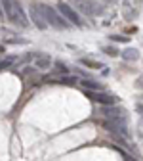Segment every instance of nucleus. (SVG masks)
Instances as JSON below:
<instances>
[{
	"instance_id": "obj_2",
	"label": "nucleus",
	"mask_w": 143,
	"mask_h": 161,
	"mask_svg": "<svg viewBox=\"0 0 143 161\" xmlns=\"http://www.w3.org/2000/svg\"><path fill=\"white\" fill-rule=\"evenodd\" d=\"M38 6H40V12H42L46 23L52 25L54 29H69L71 27V23L57 12V8H52L50 4H38Z\"/></svg>"
},
{
	"instance_id": "obj_10",
	"label": "nucleus",
	"mask_w": 143,
	"mask_h": 161,
	"mask_svg": "<svg viewBox=\"0 0 143 161\" xmlns=\"http://www.w3.org/2000/svg\"><path fill=\"white\" fill-rule=\"evenodd\" d=\"M48 83H54V85H67V86H73L78 83V77H71V75H65V77H48L46 79Z\"/></svg>"
},
{
	"instance_id": "obj_21",
	"label": "nucleus",
	"mask_w": 143,
	"mask_h": 161,
	"mask_svg": "<svg viewBox=\"0 0 143 161\" xmlns=\"http://www.w3.org/2000/svg\"><path fill=\"white\" fill-rule=\"evenodd\" d=\"M4 17V10H2V2H0V19Z\"/></svg>"
},
{
	"instance_id": "obj_20",
	"label": "nucleus",
	"mask_w": 143,
	"mask_h": 161,
	"mask_svg": "<svg viewBox=\"0 0 143 161\" xmlns=\"http://www.w3.org/2000/svg\"><path fill=\"white\" fill-rule=\"evenodd\" d=\"M101 2H105V4H116L118 0H101Z\"/></svg>"
},
{
	"instance_id": "obj_17",
	"label": "nucleus",
	"mask_w": 143,
	"mask_h": 161,
	"mask_svg": "<svg viewBox=\"0 0 143 161\" xmlns=\"http://www.w3.org/2000/svg\"><path fill=\"white\" fill-rule=\"evenodd\" d=\"M15 59H17V58H6V59H2V62H0V71H2V69H8V67L15 62Z\"/></svg>"
},
{
	"instance_id": "obj_8",
	"label": "nucleus",
	"mask_w": 143,
	"mask_h": 161,
	"mask_svg": "<svg viewBox=\"0 0 143 161\" xmlns=\"http://www.w3.org/2000/svg\"><path fill=\"white\" fill-rule=\"evenodd\" d=\"M29 19H31V21H33L38 29H46V27H48V23H46L42 12H40V6H38V4H33V6L29 8Z\"/></svg>"
},
{
	"instance_id": "obj_11",
	"label": "nucleus",
	"mask_w": 143,
	"mask_h": 161,
	"mask_svg": "<svg viewBox=\"0 0 143 161\" xmlns=\"http://www.w3.org/2000/svg\"><path fill=\"white\" fill-rule=\"evenodd\" d=\"M80 86L84 90H103V85L99 80H94V79H82L80 80Z\"/></svg>"
},
{
	"instance_id": "obj_1",
	"label": "nucleus",
	"mask_w": 143,
	"mask_h": 161,
	"mask_svg": "<svg viewBox=\"0 0 143 161\" xmlns=\"http://www.w3.org/2000/svg\"><path fill=\"white\" fill-rule=\"evenodd\" d=\"M2 2V10L6 14V17L17 27H29V17L23 10V6L17 2V0H0Z\"/></svg>"
},
{
	"instance_id": "obj_16",
	"label": "nucleus",
	"mask_w": 143,
	"mask_h": 161,
	"mask_svg": "<svg viewBox=\"0 0 143 161\" xmlns=\"http://www.w3.org/2000/svg\"><path fill=\"white\" fill-rule=\"evenodd\" d=\"M109 40L111 42H128V36H124V35H109Z\"/></svg>"
},
{
	"instance_id": "obj_14",
	"label": "nucleus",
	"mask_w": 143,
	"mask_h": 161,
	"mask_svg": "<svg viewBox=\"0 0 143 161\" xmlns=\"http://www.w3.org/2000/svg\"><path fill=\"white\" fill-rule=\"evenodd\" d=\"M101 50H103L107 56H111V58H116V56H120V52H118V48H116V46H103Z\"/></svg>"
},
{
	"instance_id": "obj_7",
	"label": "nucleus",
	"mask_w": 143,
	"mask_h": 161,
	"mask_svg": "<svg viewBox=\"0 0 143 161\" xmlns=\"http://www.w3.org/2000/svg\"><path fill=\"white\" fill-rule=\"evenodd\" d=\"M139 15V0H122V17L126 21H134Z\"/></svg>"
},
{
	"instance_id": "obj_19",
	"label": "nucleus",
	"mask_w": 143,
	"mask_h": 161,
	"mask_svg": "<svg viewBox=\"0 0 143 161\" xmlns=\"http://www.w3.org/2000/svg\"><path fill=\"white\" fill-rule=\"evenodd\" d=\"M135 109H137V113L143 117V104H137V106H135Z\"/></svg>"
},
{
	"instance_id": "obj_15",
	"label": "nucleus",
	"mask_w": 143,
	"mask_h": 161,
	"mask_svg": "<svg viewBox=\"0 0 143 161\" xmlns=\"http://www.w3.org/2000/svg\"><path fill=\"white\" fill-rule=\"evenodd\" d=\"M54 69H55L57 73H63V75L69 73V65H65L63 62H55V64H54Z\"/></svg>"
},
{
	"instance_id": "obj_4",
	"label": "nucleus",
	"mask_w": 143,
	"mask_h": 161,
	"mask_svg": "<svg viewBox=\"0 0 143 161\" xmlns=\"http://www.w3.org/2000/svg\"><path fill=\"white\" fill-rule=\"evenodd\" d=\"M57 12L63 15L71 25H74V27H82V25H84V21H82V17H80V14H78L71 4H67L65 0H59V2H57Z\"/></svg>"
},
{
	"instance_id": "obj_6",
	"label": "nucleus",
	"mask_w": 143,
	"mask_h": 161,
	"mask_svg": "<svg viewBox=\"0 0 143 161\" xmlns=\"http://www.w3.org/2000/svg\"><path fill=\"white\" fill-rule=\"evenodd\" d=\"M86 96L90 100L97 104H103V106H115L118 102V98L115 94H109V92H103V90H86Z\"/></svg>"
},
{
	"instance_id": "obj_13",
	"label": "nucleus",
	"mask_w": 143,
	"mask_h": 161,
	"mask_svg": "<svg viewBox=\"0 0 143 161\" xmlns=\"http://www.w3.org/2000/svg\"><path fill=\"white\" fill-rule=\"evenodd\" d=\"M78 62L82 65H86V67H90V69H101V67H103L101 62H95V59H92V58H80Z\"/></svg>"
},
{
	"instance_id": "obj_3",
	"label": "nucleus",
	"mask_w": 143,
	"mask_h": 161,
	"mask_svg": "<svg viewBox=\"0 0 143 161\" xmlns=\"http://www.w3.org/2000/svg\"><path fill=\"white\" fill-rule=\"evenodd\" d=\"M73 4V8L84 15H101L105 12L103 4H97L95 0H69Z\"/></svg>"
},
{
	"instance_id": "obj_12",
	"label": "nucleus",
	"mask_w": 143,
	"mask_h": 161,
	"mask_svg": "<svg viewBox=\"0 0 143 161\" xmlns=\"http://www.w3.org/2000/svg\"><path fill=\"white\" fill-rule=\"evenodd\" d=\"M120 56H122L124 62H137L139 59V50L137 48H126V50L120 52Z\"/></svg>"
},
{
	"instance_id": "obj_22",
	"label": "nucleus",
	"mask_w": 143,
	"mask_h": 161,
	"mask_svg": "<svg viewBox=\"0 0 143 161\" xmlns=\"http://www.w3.org/2000/svg\"><path fill=\"white\" fill-rule=\"evenodd\" d=\"M2 50H4V46H2V44H0V52H2Z\"/></svg>"
},
{
	"instance_id": "obj_18",
	"label": "nucleus",
	"mask_w": 143,
	"mask_h": 161,
	"mask_svg": "<svg viewBox=\"0 0 143 161\" xmlns=\"http://www.w3.org/2000/svg\"><path fill=\"white\" fill-rule=\"evenodd\" d=\"M6 42H10V44H25V38H8Z\"/></svg>"
},
{
	"instance_id": "obj_9",
	"label": "nucleus",
	"mask_w": 143,
	"mask_h": 161,
	"mask_svg": "<svg viewBox=\"0 0 143 161\" xmlns=\"http://www.w3.org/2000/svg\"><path fill=\"white\" fill-rule=\"evenodd\" d=\"M52 65H54L52 56H48V54H36L34 56V67L38 71H48Z\"/></svg>"
},
{
	"instance_id": "obj_5",
	"label": "nucleus",
	"mask_w": 143,
	"mask_h": 161,
	"mask_svg": "<svg viewBox=\"0 0 143 161\" xmlns=\"http://www.w3.org/2000/svg\"><path fill=\"white\" fill-rule=\"evenodd\" d=\"M101 115L111 121H120V123H128V111L120 106H105L101 109Z\"/></svg>"
}]
</instances>
